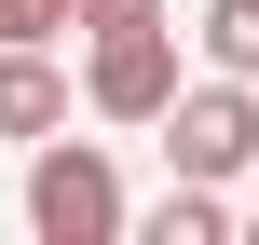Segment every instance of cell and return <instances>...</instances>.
Instances as JSON below:
<instances>
[{"mask_svg":"<svg viewBox=\"0 0 259 245\" xmlns=\"http://www.w3.org/2000/svg\"><path fill=\"white\" fill-rule=\"evenodd\" d=\"M232 232H259V218H232Z\"/></svg>","mask_w":259,"mask_h":245,"instance_id":"9","label":"cell"},{"mask_svg":"<svg viewBox=\"0 0 259 245\" xmlns=\"http://www.w3.org/2000/svg\"><path fill=\"white\" fill-rule=\"evenodd\" d=\"M68 123V68L55 41H0V136H55Z\"/></svg>","mask_w":259,"mask_h":245,"instance_id":"4","label":"cell"},{"mask_svg":"<svg viewBox=\"0 0 259 245\" xmlns=\"http://www.w3.org/2000/svg\"><path fill=\"white\" fill-rule=\"evenodd\" d=\"M191 41H205V68H219V82H259V0H205V14H191Z\"/></svg>","mask_w":259,"mask_h":245,"instance_id":"6","label":"cell"},{"mask_svg":"<svg viewBox=\"0 0 259 245\" xmlns=\"http://www.w3.org/2000/svg\"><path fill=\"white\" fill-rule=\"evenodd\" d=\"M123 218H137V205H123V164H109L96 136H68V123L27 136V232L41 245H123Z\"/></svg>","mask_w":259,"mask_h":245,"instance_id":"1","label":"cell"},{"mask_svg":"<svg viewBox=\"0 0 259 245\" xmlns=\"http://www.w3.org/2000/svg\"><path fill=\"white\" fill-rule=\"evenodd\" d=\"M150 136H164V164H178V177H219V191H232V177L259 164V82H219V68H205V82H178V95L150 109Z\"/></svg>","mask_w":259,"mask_h":245,"instance_id":"2","label":"cell"},{"mask_svg":"<svg viewBox=\"0 0 259 245\" xmlns=\"http://www.w3.org/2000/svg\"><path fill=\"white\" fill-rule=\"evenodd\" d=\"M0 41H68V0H0Z\"/></svg>","mask_w":259,"mask_h":245,"instance_id":"7","label":"cell"},{"mask_svg":"<svg viewBox=\"0 0 259 245\" xmlns=\"http://www.w3.org/2000/svg\"><path fill=\"white\" fill-rule=\"evenodd\" d=\"M123 232H150V245H232V191L219 177H178L150 218H123Z\"/></svg>","mask_w":259,"mask_h":245,"instance_id":"5","label":"cell"},{"mask_svg":"<svg viewBox=\"0 0 259 245\" xmlns=\"http://www.w3.org/2000/svg\"><path fill=\"white\" fill-rule=\"evenodd\" d=\"M164 95H178V27H164V14H137V27H82V109H96V123L150 136Z\"/></svg>","mask_w":259,"mask_h":245,"instance_id":"3","label":"cell"},{"mask_svg":"<svg viewBox=\"0 0 259 245\" xmlns=\"http://www.w3.org/2000/svg\"><path fill=\"white\" fill-rule=\"evenodd\" d=\"M137 14H164V0H68V27H137Z\"/></svg>","mask_w":259,"mask_h":245,"instance_id":"8","label":"cell"}]
</instances>
